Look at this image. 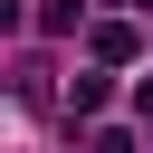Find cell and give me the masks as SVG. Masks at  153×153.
<instances>
[{
    "label": "cell",
    "instance_id": "277c9868",
    "mask_svg": "<svg viewBox=\"0 0 153 153\" xmlns=\"http://www.w3.org/2000/svg\"><path fill=\"white\" fill-rule=\"evenodd\" d=\"M86 153H134V134H115V124H105V134H86Z\"/></svg>",
    "mask_w": 153,
    "mask_h": 153
},
{
    "label": "cell",
    "instance_id": "5b68a950",
    "mask_svg": "<svg viewBox=\"0 0 153 153\" xmlns=\"http://www.w3.org/2000/svg\"><path fill=\"white\" fill-rule=\"evenodd\" d=\"M143 10H153V0H143Z\"/></svg>",
    "mask_w": 153,
    "mask_h": 153
},
{
    "label": "cell",
    "instance_id": "3957f363",
    "mask_svg": "<svg viewBox=\"0 0 153 153\" xmlns=\"http://www.w3.org/2000/svg\"><path fill=\"white\" fill-rule=\"evenodd\" d=\"M105 96H115V86H105V76H96V67H86V76H76V86H67V105H76V115H96V105H105Z\"/></svg>",
    "mask_w": 153,
    "mask_h": 153
},
{
    "label": "cell",
    "instance_id": "7a4b0ae2",
    "mask_svg": "<svg viewBox=\"0 0 153 153\" xmlns=\"http://www.w3.org/2000/svg\"><path fill=\"white\" fill-rule=\"evenodd\" d=\"M76 10H86V0H38V29H48V38H67V29H76Z\"/></svg>",
    "mask_w": 153,
    "mask_h": 153
},
{
    "label": "cell",
    "instance_id": "6da1fadb",
    "mask_svg": "<svg viewBox=\"0 0 153 153\" xmlns=\"http://www.w3.org/2000/svg\"><path fill=\"white\" fill-rule=\"evenodd\" d=\"M143 57V29L134 19H96V67H134Z\"/></svg>",
    "mask_w": 153,
    "mask_h": 153
}]
</instances>
